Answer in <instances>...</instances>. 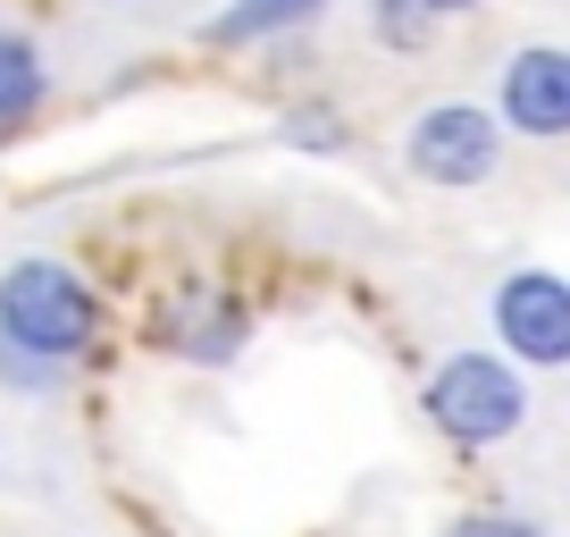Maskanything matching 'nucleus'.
<instances>
[{"instance_id": "10", "label": "nucleus", "mask_w": 570, "mask_h": 537, "mask_svg": "<svg viewBox=\"0 0 570 537\" xmlns=\"http://www.w3.org/2000/svg\"><path fill=\"white\" fill-rule=\"evenodd\" d=\"M453 537H546V529L520 512H470V520H453Z\"/></svg>"}, {"instance_id": "2", "label": "nucleus", "mask_w": 570, "mask_h": 537, "mask_svg": "<svg viewBox=\"0 0 570 537\" xmlns=\"http://www.w3.org/2000/svg\"><path fill=\"white\" fill-rule=\"evenodd\" d=\"M428 420H436L453 446H503V437L529 420V387H520V370L495 361V353H453L428 378Z\"/></svg>"}, {"instance_id": "7", "label": "nucleus", "mask_w": 570, "mask_h": 537, "mask_svg": "<svg viewBox=\"0 0 570 537\" xmlns=\"http://www.w3.org/2000/svg\"><path fill=\"white\" fill-rule=\"evenodd\" d=\"M42 101H51V59H42V42H26V35L0 26V135L26 126Z\"/></svg>"}, {"instance_id": "6", "label": "nucleus", "mask_w": 570, "mask_h": 537, "mask_svg": "<svg viewBox=\"0 0 570 537\" xmlns=\"http://www.w3.org/2000/svg\"><path fill=\"white\" fill-rule=\"evenodd\" d=\"M503 126H520L529 144H553V135H570V59L562 51H520L512 68H503Z\"/></svg>"}, {"instance_id": "11", "label": "nucleus", "mask_w": 570, "mask_h": 537, "mask_svg": "<svg viewBox=\"0 0 570 537\" xmlns=\"http://www.w3.org/2000/svg\"><path fill=\"white\" fill-rule=\"evenodd\" d=\"M285 135H294V144H311V152H336V144H344V126L327 118V109H311V118H294V126H285Z\"/></svg>"}, {"instance_id": "4", "label": "nucleus", "mask_w": 570, "mask_h": 537, "mask_svg": "<svg viewBox=\"0 0 570 537\" xmlns=\"http://www.w3.org/2000/svg\"><path fill=\"white\" fill-rule=\"evenodd\" d=\"M495 336H503V353L537 361V370L570 361V294L553 268H520V277L495 286Z\"/></svg>"}, {"instance_id": "9", "label": "nucleus", "mask_w": 570, "mask_h": 537, "mask_svg": "<svg viewBox=\"0 0 570 537\" xmlns=\"http://www.w3.org/2000/svg\"><path fill=\"white\" fill-rule=\"evenodd\" d=\"M377 35L394 42V51H420V42H436V9H420V0H370Z\"/></svg>"}, {"instance_id": "1", "label": "nucleus", "mask_w": 570, "mask_h": 537, "mask_svg": "<svg viewBox=\"0 0 570 537\" xmlns=\"http://www.w3.org/2000/svg\"><path fill=\"white\" fill-rule=\"evenodd\" d=\"M101 336V294L68 261H18L0 277V378L51 387Z\"/></svg>"}, {"instance_id": "12", "label": "nucleus", "mask_w": 570, "mask_h": 537, "mask_svg": "<svg viewBox=\"0 0 570 537\" xmlns=\"http://www.w3.org/2000/svg\"><path fill=\"white\" fill-rule=\"evenodd\" d=\"M420 9H436V18H462V9H479V0H420Z\"/></svg>"}, {"instance_id": "8", "label": "nucleus", "mask_w": 570, "mask_h": 537, "mask_svg": "<svg viewBox=\"0 0 570 537\" xmlns=\"http://www.w3.org/2000/svg\"><path fill=\"white\" fill-rule=\"evenodd\" d=\"M327 0H235V9H218L202 35L210 42H268V35H294V26H311Z\"/></svg>"}, {"instance_id": "5", "label": "nucleus", "mask_w": 570, "mask_h": 537, "mask_svg": "<svg viewBox=\"0 0 570 537\" xmlns=\"http://www.w3.org/2000/svg\"><path fill=\"white\" fill-rule=\"evenodd\" d=\"M244 336H252V311L235 303V294H218V286L177 294V303H160V320H151V344L177 353V361H202V370L235 361V353H244Z\"/></svg>"}, {"instance_id": "3", "label": "nucleus", "mask_w": 570, "mask_h": 537, "mask_svg": "<svg viewBox=\"0 0 570 537\" xmlns=\"http://www.w3.org/2000/svg\"><path fill=\"white\" fill-rule=\"evenodd\" d=\"M495 152H503V126L487 118V109H470V101L420 109L411 135H403L411 177H428V185H479L487 168H495Z\"/></svg>"}]
</instances>
